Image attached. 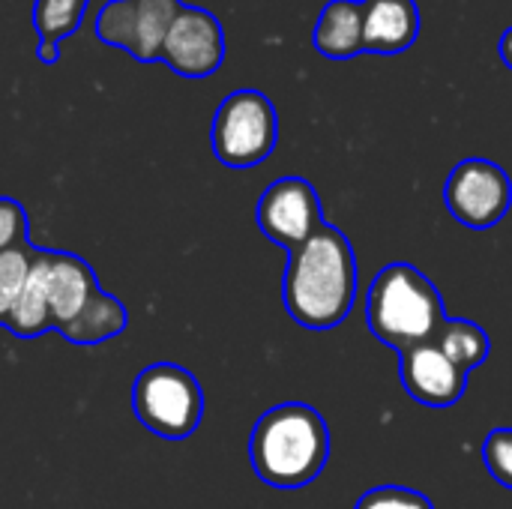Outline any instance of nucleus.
Wrapping results in <instances>:
<instances>
[{"mask_svg": "<svg viewBox=\"0 0 512 509\" xmlns=\"http://www.w3.org/2000/svg\"><path fill=\"white\" fill-rule=\"evenodd\" d=\"M99 291V279L84 258L72 252L36 249L21 300L6 321V330L18 339H36L45 330H57L63 336Z\"/></svg>", "mask_w": 512, "mask_h": 509, "instance_id": "obj_3", "label": "nucleus"}, {"mask_svg": "<svg viewBox=\"0 0 512 509\" xmlns=\"http://www.w3.org/2000/svg\"><path fill=\"white\" fill-rule=\"evenodd\" d=\"M288 315L309 330L339 327L357 300V258L351 240L324 222L303 246L288 252L282 279Z\"/></svg>", "mask_w": 512, "mask_h": 509, "instance_id": "obj_1", "label": "nucleus"}, {"mask_svg": "<svg viewBox=\"0 0 512 509\" xmlns=\"http://www.w3.org/2000/svg\"><path fill=\"white\" fill-rule=\"evenodd\" d=\"M33 252L36 249H30V246L0 252V327H6V321L12 318V312L21 300Z\"/></svg>", "mask_w": 512, "mask_h": 509, "instance_id": "obj_17", "label": "nucleus"}, {"mask_svg": "<svg viewBox=\"0 0 512 509\" xmlns=\"http://www.w3.org/2000/svg\"><path fill=\"white\" fill-rule=\"evenodd\" d=\"M459 369H465L468 375L483 366L489 360V351H492V342H489V333L474 324V321H465V318H447L435 339H432Z\"/></svg>", "mask_w": 512, "mask_h": 509, "instance_id": "obj_15", "label": "nucleus"}, {"mask_svg": "<svg viewBox=\"0 0 512 509\" xmlns=\"http://www.w3.org/2000/svg\"><path fill=\"white\" fill-rule=\"evenodd\" d=\"M90 0H36L33 3V27L42 42H63L78 30L84 9Z\"/></svg>", "mask_w": 512, "mask_h": 509, "instance_id": "obj_16", "label": "nucleus"}, {"mask_svg": "<svg viewBox=\"0 0 512 509\" xmlns=\"http://www.w3.org/2000/svg\"><path fill=\"white\" fill-rule=\"evenodd\" d=\"M249 459L261 483L303 489L318 480L330 459V429L312 405H276L258 417L249 438Z\"/></svg>", "mask_w": 512, "mask_h": 509, "instance_id": "obj_2", "label": "nucleus"}, {"mask_svg": "<svg viewBox=\"0 0 512 509\" xmlns=\"http://www.w3.org/2000/svg\"><path fill=\"white\" fill-rule=\"evenodd\" d=\"M30 246V225L27 210L15 201L0 195V252Z\"/></svg>", "mask_w": 512, "mask_h": 509, "instance_id": "obj_20", "label": "nucleus"}, {"mask_svg": "<svg viewBox=\"0 0 512 509\" xmlns=\"http://www.w3.org/2000/svg\"><path fill=\"white\" fill-rule=\"evenodd\" d=\"M255 222L270 243L294 252L324 225L315 186L303 177H279L258 198Z\"/></svg>", "mask_w": 512, "mask_h": 509, "instance_id": "obj_9", "label": "nucleus"}, {"mask_svg": "<svg viewBox=\"0 0 512 509\" xmlns=\"http://www.w3.org/2000/svg\"><path fill=\"white\" fill-rule=\"evenodd\" d=\"M447 321L444 297L411 264H387L366 294V324L378 342L399 354L435 339Z\"/></svg>", "mask_w": 512, "mask_h": 509, "instance_id": "obj_4", "label": "nucleus"}, {"mask_svg": "<svg viewBox=\"0 0 512 509\" xmlns=\"http://www.w3.org/2000/svg\"><path fill=\"white\" fill-rule=\"evenodd\" d=\"M498 51H501V60H504V66H507V69H512V27H507V30L501 33Z\"/></svg>", "mask_w": 512, "mask_h": 509, "instance_id": "obj_22", "label": "nucleus"}, {"mask_svg": "<svg viewBox=\"0 0 512 509\" xmlns=\"http://www.w3.org/2000/svg\"><path fill=\"white\" fill-rule=\"evenodd\" d=\"M363 48L375 54H402L420 39V6L414 0H360Z\"/></svg>", "mask_w": 512, "mask_h": 509, "instance_id": "obj_12", "label": "nucleus"}, {"mask_svg": "<svg viewBox=\"0 0 512 509\" xmlns=\"http://www.w3.org/2000/svg\"><path fill=\"white\" fill-rule=\"evenodd\" d=\"M279 141L276 105L261 90H234L216 108L210 144L225 168L261 165Z\"/></svg>", "mask_w": 512, "mask_h": 509, "instance_id": "obj_6", "label": "nucleus"}, {"mask_svg": "<svg viewBox=\"0 0 512 509\" xmlns=\"http://www.w3.org/2000/svg\"><path fill=\"white\" fill-rule=\"evenodd\" d=\"M444 204L465 228H495L512 204L510 174L492 159H462L447 177Z\"/></svg>", "mask_w": 512, "mask_h": 509, "instance_id": "obj_7", "label": "nucleus"}, {"mask_svg": "<svg viewBox=\"0 0 512 509\" xmlns=\"http://www.w3.org/2000/svg\"><path fill=\"white\" fill-rule=\"evenodd\" d=\"M312 45L330 60H348L363 54V3L360 0H330L312 30Z\"/></svg>", "mask_w": 512, "mask_h": 509, "instance_id": "obj_13", "label": "nucleus"}, {"mask_svg": "<svg viewBox=\"0 0 512 509\" xmlns=\"http://www.w3.org/2000/svg\"><path fill=\"white\" fill-rule=\"evenodd\" d=\"M135 420L162 441H186L204 420L198 378L177 363H153L132 384Z\"/></svg>", "mask_w": 512, "mask_h": 509, "instance_id": "obj_5", "label": "nucleus"}, {"mask_svg": "<svg viewBox=\"0 0 512 509\" xmlns=\"http://www.w3.org/2000/svg\"><path fill=\"white\" fill-rule=\"evenodd\" d=\"M399 378L408 396L426 408H450L468 387V372L459 369L432 339L402 351Z\"/></svg>", "mask_w": 512, "mask_h": 509, "instance_id": "obj_11", "label": "nucleus"}, {"mask_svg": "<svg viewBox=\"0 0 512 509\" xmlns=\"http://www.w3.org/2000/svg\"><path fill=\"white\" fill-rule=\"evenodd\" d=\"M60 45H63V42H42V39H39V45H36V57H39V63L54 66V63L60 60Z\"/></svg>", "mask_w": 512, "mask_h": 509, "instance_id": "obj_21", "label": "nucleus"}, {"mask_svg": "<svg viewBox=\"0 0 512 509\" xmlns=\"http://www.w3.org/2000/svg\"><path fill=\"white\" fill-rule=\"evenodd\" d=\"M180 6V0H108L96 15V36L129 51L138 63H153Z\"/></svg>", "mask_w": 512, "mask_h": 509, "instance_id": "obj_8", "label": "nucleus"}, {"mask_svg": "<svg viewBox=\"0 0 512 509\" xmlns=\"http://www.w3.org/2000/svg\"><path fill=\"white\" fill-rule=\"evenodd\" d=\"M483 462L504 489H512V429H495L486 435Z\"/></svg>", "mask_w": 512, "mask_h": 509, "instance_id": "obj_18", "label": "nucleus"}, {"mask_svg": "<svg viewBox=\"0 0 512 509\" xmlns=\"http://www.w3.org/2000/svg\"><path fill=\"white\" fill-rule=\"evenodd\" d=\"M159 60H165L183 78L213 75L225 60V30L219 18L204 6L183 3L168 27Z\"/></svg>", "mask_w": 512, "mask_h": 509, "instance_id": "obj_10", "label": "nucleus"}, {"mask_svg": "<svg viewBox=\"0 0 512 509\" xmlns=\"http://www.w3.org/2000/svg\"><path fill=\"white\" fill-rule=\"evenodd\" d=\"M129 327V312L120 300L108 297L105 291H99L84 312L72 321V327L63 333L66 342L72 345H99L108 342L114 336H120Z\"/></svg>", "mask_w": 512, "mask_h": 509, "instance_id": "obj_14", "label": "nucleus"}, {"mask_svg": "<svg viewBox=\"0 0 512 509\" xmlns=\"http://www.w3.org/2000/svg\"><path fill=\"white\" fill-rule=\"evenodd\" d=\"M354 509H435L432 501L405 486H378L369 489Z\"/></svg>", "mask_w": 512, "mask_h": 509, "instance_id": "obj_19", "label": "nucleus"}]
</instances>
